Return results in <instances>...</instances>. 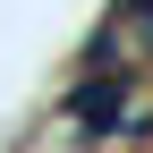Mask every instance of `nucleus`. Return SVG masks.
I'll return each mask as SVG.
<instances>
[{"label":"nucleus","mask_w":153,"mask_h":153,"mask_svg":"<svg viewBox=\"0 0 153 153\" xmlns=\"http://www.w3.org/2000/svg\"><path fill=\"white\" fill-rule=\"evenodd\" d=\"M68 119L85 128V136H119V119H128V68L111 60V68H85L68 85Z\"/></svg>","instance_id":"nucleus-1"},{"label":"nucleus","mask_w":153,"mask_h":153,"mask_svg":"<svg viewBox=\"0 0 153 153\" xmlns=\"http://www.w3.org/2000/svg\"><path fill=\"white\" fill-rule=\"evenodd\" d=\"M119 9H128V26H136L145 43H153V0H119Z\"/></svg>","instance_id":"nucleus-2"}]
</instances>
